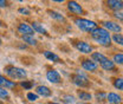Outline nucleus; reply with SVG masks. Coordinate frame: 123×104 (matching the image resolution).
<instances>
[{
    "label": "nucleus",
    "mask_w": 123,
    "mask_h": 104,
    "mask_svg": "<svg viewBox=\"0 0 123 104\" xmlns=\"http://www.w3.org/2000/svg\"><path fill=\"white\" fill-rule=\"evenodd\" d=\"M91 36L92 38L98 43V44L101 45H104V46H107V45H110V42H111V38H110V34H109V32H108L105 29H96V30H93L91 32Z\"/></svg>",
    "instance_id": "obj_1"
},
{
    "label": "nucleus",
    "mask_w": 123,
    "mask_h": 104,
    "mask_svg": "<svg viewBox=\"0 0 123 104\" xmlns=\"http://www.w3.org/2000/svg\"><path fill=\"white\" fill-rule=\"evenodd\" d=\"M75 24L77 25L78 29H80L84 32H92L93 30L97 29V24L91 20H88V19H76Z\"/></svg>",
    "instance_id": "obj_2"
},
{
    "label": "nucleus",
    "mask_w": 123,
    "mask_h": 104,
    "mask_svg": "<svg viewBox=\"0 0 123 104\" xmlns=\"http://www.w3.org/2000/svg\"><path fill=\"white\" fill-rule=\"evenodd\" d=\"M5 72L7 76H10L13 79H23L26 77V71L20 67H14V66H7L5 69Z\"/></svg>",
    "instance_id": "obj_3"
},
{
    "label": "nucleus",
    "mask_w": 123,
    "mask_h": 104,
    "mask_svg": "<svg viewBox=\"0 0 123 104\" xmlns=\"http://www.w3.org/2000/svg\"><path fill=\"white\" fill-rule=\"evenodd\" d=\"M74 83L78 85V86H88L89 85V80H88V78H86V76L84 73H82L80 71H78L77 74L74 77Z\"/></svg>",
    "instance_id": "obj_4"
},
{
    "label": "nucleus",
    "mask_w": 123,
    "mask_h": 104,
    "mask_svg": "<svg viewBox=\"0 0 123 104\" xmlns=\"http://www.w3.org/2000/svg\"><path fill=\"white\" fill-rule=\"evenodd\" d=\"M46 78H47L51 83H55V84L61 83L62 82L61 74L58 73L56 70H50V71H47V73H46Z\"/></svg>",
    "instance_id": "obj_5"
},
{
    "label": "nucleus",
    "mask_w": 123,
    "mask_h": 104,
    "mask_svg": "<svg viewBox=\"0 0 123 104\" xmlns=\"http://www.w3.org/2000/svg\"><path fill=\"white\" fill-rule=\"evenodd\" d=\"M18 31H19V33H21L23 36H32V37H33V33H34L33 29L31 27L30 25L25 24V23L19 24V26H18Z\"/></svg>",
    "instance_id": "obj_6"
},
{
    "label": "nucleus",
    "mask_w": 123,
    "mask_h": 104,
    "mask_svg": "<svg viewBox=\"0 0 123 104\" xmlns=\"http://www.w3.org/2000/svg\"><path fill=\"white\" fill-rule=\"evenodd\" d=\"M68 8H69V11H71L72 13H75V14H82L83 13V8H82V6L76 2V1H70L69 4H68Z\"/></svg>",
    "instance_id": "obj_7"
},
{
    "label": "nucleus",
    "mask_w": 123,
    "mask_h": 104,
    "mask_svg": "<svg viewBox=\"0 0 123 104\" xmlns=\"http://www.w3.org/2000/svg\"><path fill=\"white\" fill-rule=\"evenodd\" d=\"M76 47L78 51H80L83 53H90L92 51V47L88 43H85V42H77Z\"/></svg>",
    "instance_id": "obj_8"
},
{
    "label": "nucleus",
    "mask_w": 123,
    "mask_h": 104,
    "mask_svg": "<svg viewBox=\"0 0 123 104\" xmlns=\"http://www.w3.org/2000/svg\"><path fill=\"white\" fill-rule=\"evenodd\" d=\"M103 26L109 31H112V32H121V26L117 24V23H114V21H104L103 23Z\"/></svg>",
    "instance_id": "obj_9"
},
{
    "label": "nucleus",
    "mask_w": 123,
    "mask_h": 104,
    "mask_svg": "<svg viewBox=\"0 0 123 104\" xmlns=\"http://www.w3.org/2000/svg\"><path fill=\"white\" fill-rule=\"evenodd\" d=\"M108 5L110 8L115 10L116 12H120V10L123 8V1H121V0H109Z\"/></svg>",
    "instance_id": "obj_10"
},
{
    "label": "nucleus",
    "mask_w": 123,
    "mask_h": 104,
    "mask_svg": "<svg viewBox=\"0 0 123 104\" xmlns=\"http://www.w3.org/2000/svg\"><path fill=\"white\" fill-rule=\"evenodd\" d=\"M82 66L83 69H85L86 71H96L97 70V64L95 61H91V60H84L82 63Z\"/></svg>",
    "instance_id": "obj_11"
},
{
    "label": "nucleus",
    "mask_w": 123,
    "mask_h": 104,
    "mask_svg": "<svg viewBox=\"0 0 123 104\" xmlns=\"http://www.w3.org/2000/svg\"><path fill=\"white\" fill-rule=\"evenodd\" d=\"M0 86L4 88V89H7V88H13L15 86V83L12 82V80H8L7 78L0 76Z\"/></svg>",
    "instance_id": "obj_12"
},
{
    "label": "nucleus",
    "mask_w": 123,
    "mask_h": 104,
    "mask_svg": "<svg viewBox=\"0 0 123 104\" xmlns=\"http://www.w3.org/2000/svg\"><path fill=\"white\" fill-rule=\"evenodd\" d=\"M107 97H108V99H109V102L112 104H120L121 101H122L121 96H118V95L115 93V92H110L109 95H107Z\"/></svg>",
    "instance_id": "obj_13"
},
{
    "label": "nucleus",
    "mask_w": 123,
    "mask_h": 104,
    "mask_svg": "<svg viewBox=\"0 0 123 104\" xmlns=\"http://www.w3.org/2000/svg\"><path fill=\"white\" fill-rule=\"evenodd\" d=\"M37 93L43 96V97H49L51 96V90L49 89L47 86H44V85H40L37 88Z\"/></svg>",
    "instance_id": "obj_14"
},
{
    "label": "nucleus",
    "mask_w": 123,
    "mask_h": 104,
    "mask_svg": "<svg viewBox=\"0 0 123 104\" xmlns=\"http://www.w3.org/2000/svg\"><path fill=\"white\" fill-rule=\"evenodd\" d=\"M101 66H102L104 70H114V69H115V63H114L112 60H110L107 58L104 61L101 63Z\"/></svg>",
    "instance_id": "obj_15"
},
{
    "label": "nucleus",
    "mask_w": 123,
    "mask_h": 104,
    "mask_svg": "<svg viewBox=\"0 0 123 104\" xmlns=\"http://www.w3.org/2000/svg\"><path fill=\"white\" fill-rule=\"evenodd\" d=\"M91 58L95 61H98L99 64L102 63V61H104V60L107 59V57L104 56V55H102V53H99V52H93L91 55Z\"/></svg>",
    "instance_id": "obj_16"
},
{
    "label": "nucleus",
    "mask_w": 123,
    "mask_h": 104,
    "mask_svg": "<svg viewBox=\"0 0 123 104\" xmlns=\"http://www.w3.org/2000/svg\"><path fill=\"white\" fill-rule=\"evenodd\" d=\"M31 27L33 29V31H37L38 33H43V34H46V33H47L46 30L40 25V24H39V23H33Z\"/></svg>",
    "instance_id": "obj_17"
},
{
    "label": "nucleus",
    "mask_w": 123,
    "mask_h": 104,
    "mask_svg": "<svg viewBox=\"0 0 123 104\" xmlns=\"http://www.w3.org/2000/svg\"><path fill=\"white\" fill-rule=\"evenodd\" d=\"M78 97H79V99H82V101H90L92 98L91 95L88 93V92H85V91H79V92H78Z\"/></svg>",
    "instance_id": "obj_18"
},
{
    "label": "nucleus",
    "mask_w": 123,
    "mask_h": 104,
    "mask_svg": "<svg viewBox=\"0 0 123 104\" xmlns=\"http://www.w3.org/2000/svg\"><path fill=\"white\" fill-rule=\"evenodd\" d=\"M44 56H45L47 59L52 60V61H58V60H59V57H58L57 55H55V53H52V52H50V51H45V52H44Z\"/></svg>",
    "instance_id": "obj_19"
},
{
    "label": "nucleus",
    "mask_w": 123,
    "mask_h": 104,
    "mask_svg": "<svg viewBox=\"0 0 123 104\" xmlns=\"http://www.w3.org/2000/svg\"><path fill=\"white\" fill-rule=\"evenodd\" d=\"M23 40L25 42V43H27L29 45H37V40L32 37V36H23Z\"/></svg>",
    "instance_id": "obj_20"
},
{
    "label": "nucleus",
    "mask_w": 123,
    "mask_h": 104,
    "mask_svg": "<svg viewBox=\"0 0 123 104\" xmlns=\"http://www.w3.org/2000/svg\"><path fill=\"white\" fill-rule=\"evenodd\" d=\"M112 39H114L115 43H117V44H120V45H123V36L122 34L116 33V34L112 36Z\"/></svg>",
    "instance_id": "obj_21"
},
{
    "label": "nucleus",
    "mask_w": 123,
    "mask_h": 104,
    "mask_svg": "<svg viewBox=\"0 0 123 104\" xmlns=\"http://www.w3.org/2000/svg\"><path fill=\"white\" fill-rule=\"evenodd\" d=\"M112 61L116 63V64H121V65H123V55L122 53H117V55H115Z\"/></svg>",
    "instance_id": "obj_22"
},
{
    "label": "nucleus",
    "mask_w": 123,
    "mask_h": 104,
    "mask_svg": "<svg viewBox=\"0 0 123 104\" xmlns=\"http://www.w3.org/2000/svg\"><path fill=\"white\" fill-rule=\"evenodd\" d=\"M114 85H115V88H116V89L123 90V78H117V79H115Z\"/></svg>",
    "instance_id": "obj_23"
},
{
    "label": "nucleus",
    "mask_w": 123,
    "mask_h": 104,
    "mask_svg": "<svg viewBox=\"0 0 123 104\" xmlns=\"http://www.w3.org/2000/svg\"><path fill=\"white\" fill-rule=\"evenodd\" d=\"M50 15H51V18H53V19H57V20H59V21H63L64 20V17L62 14H59L58 12H50Z\"/></svg>",
    "instance_id": "obj_24"
},
{
    "label": "nucleus",
    "mask_w": 123,
    "mask_h": 104,
    "mask_svg": "<svg viewBox=\"0 0 123 104\" xmlns=\"http://www.w3.org/2000/svg\"><path fill=\"white\" fill-rule=\"evenodd\" d=\"M27 98H29V101H31V102H34V101L38 99V95L37 93H33V92H29L27 93Z\"/></svg>",
    "instance_id": "obj_25"
},
{
    "label": "nucleus",
    "mask_w": 123,
    "mask_h": 104,
    "mask_svg": "<svg viewBox=\"0 0 123 104\" xmlns=\"http://www.w3.org/2000/svg\"><path fill=\"white\" fill-rule=\"evenodd\" d=\"M8 97V91L0 86V98H7Z\"/></svg>",
    "instance_id": "obj_26"
},
{
    "label": "nucleus",
    "mask_w": 123,
    "mask_h": 104,
    "mask_svg": "<svg viewBox=\"0 0 123 104\" xmlns=\"http://www.w3.org/2000/svg\"><path fill=\"white\" fill-rule=\"evenodd\" d=\"M96 97H97V99H98V101H103V99L107 97V95H105L104 92H101V93L98 92V93L96 95Z\"/></svg>",
    "instance_id": "obj_27"
},
{
    "label": "nucleus",
    "mask_w": 123,
    "mask_h": 104,
    "mask_svg": "<svg viewBox=\"0 0 123 104\" xmlns=\"http://www.w3.org/2000/svg\"><path fill=\"white\" fill-rule=\"evenodd\" d=\"M21 86L25 88V89H31L32 88V83H30V82H21Z\"/></svg>",
    "instance_id": "obj_28"
},
{
    "label": "nucleus",
    "mask_w": 123,
    "mask_h": 104,
    "mask_svg": "<svg viewBox=\"0 0 123 104\" xmlns=\"http://www.w3.org/2000/svg\"><path fill=\"white\" fill-rule=\"evenodd\" d=\"M64 102H65V103H74V97H72V96H65V97H64Z\"/></svg>",
    "instance_id": "obj_29"
},
{
    "label": "nucleus",
    "mask_w": 123,
    "mask_h": 104,
    "mask_svg": "<svg viewBox=\"0 0 123 104\" xmlns=\"http://www.w3.org/2000/svg\"><path fill=\"white\" fill-rule=\"evenodd\" d=\"M115 18H117L118 20H123V13L122 12H115Z\"/></svg>",
    "instance_id": "obj_30"
},
{
    "label": "nucleus",
    "mask_w": 123,
    "mask_h": 104,
    "mask_svg": "<svg viewBox=\"0 0 123 104\" xmlns=\"http://www.w3.org/2000/svg\"><path fill=\"white\" fill-rule=\"evenodd\" d=\"M19 12H20V13H25V15L30 14V11H29L27 8H19Z\"/></svg>",
    "instance_id": "obj_31"
},
{
    "label": "nucleus",
    "mask_w": 123,
    "mask_h": 104,
    "mask_svg": "<svg viewBox=\"0 0 123 104\" xmlns=\"http://www.w3.org/2000/svg\"><path fill=\"white\" fill-rule=\"evenodd\" d=\"M7 4H6V1H2V0H0V7H5Z\"/></svg>",
    "instance_id": "obj_32"
},
{
    "label": "nucleus",
    "mask_w": 123,
    "mask_h": 104,
    "mask_svg": "<svg viewBox=\"0 0 123 104\" xmlns=\"http://www.w3.org/2000/svg\"><path fill=\"white\" fill-rule=\"evenodd\" d=\"M77 104H89V103H83V102H80V103H77Z\"/></svg>",
    "instance_id": "obj_33"
},
{
    "label": "nucleus",
    "mask_w": 123,
    "mask_h": 104,
    "mask_svg": "<svg viewBox=\"0 0 123 104\" xmlns=\"http://www.w3.org/2000/svg\"><path fill=\"white\" fill-rule=\"evenodd\" d=\"M1 25H2V23H1V20H0V26H1Z\"/></svg>",
    "instance_id": "obj_34"
},
{
    "label": "nucleus",
    "mask_w": 123,
    "mask_h": 104,
    "mask_svg": "<svg viewBox=\"0 0 123 104\" xmlns=\"http://www.w3.org/2000/svg\"><path fill=\"white\" fill-rule=\"evenodd\" d=\"M51 104H58V103H51Z\"/></svg>",
    "instance_id": "obj_35"
},
{
    "label": "nucleus",
    "mask_w": 123,
    "mask_h": 104,
    "mask_svg": "<svg viewBox=\"0 0 123 104\" xmlns=\"http://www.w3.org/2000/svg\"><path fill=\"white\" fill-rule=\"evenodd\" d=\"M0 44H1V39H0Z\"/></svg>",
    "instance_id": "obj_36"
},
{
    "label": "nucleus",
    "mask_w": 123,
    "mask_h": 104,
    "mask_svg": "<svg viewBox=\"0 0 123 104\" xmlns=\"http://www.w3.org/2000/svg\"><path fill=\"white\" fill-rule=\"evenodd\" d=\"M0 76H1V74H0Z\"/></svg>",
    "instance_id": "obj_37"
}]
</instances>
